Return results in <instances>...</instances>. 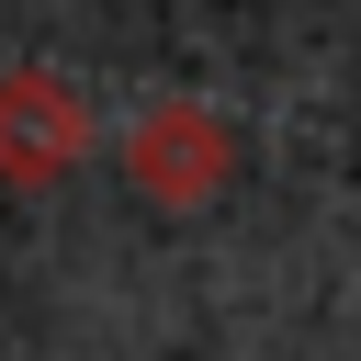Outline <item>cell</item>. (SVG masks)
<instances>
[{
  "mask_svg": "<svg viewBox=\"0 0 361 361\" xmlns=\"http://www.w3.org/2000/svg\"><path fill=\"white\" fill-rule=\"evenodd\" d=\"M124 180L147 192V203H169V214H192V203H214L226 180H237V135H226V113H203V102H147L135 124H124Z\"/></svg>",
  "mask_w": 361,
  "mask_h": 361,
  "instance_id": "obj_1",
  "label": "cell"
},
{
  "mask_svg": "<svg viewBox=\"0 0 361 361\" xmlns=\"http://www.w3.org/2000/svg\"><path fill=\"white\" fill-rule=\"evenodd\" d=\"M90 158V90L56 68H0V180L45 192Z\"/></svg>",
  "mask_w": 361,
  "mask_h": 361,
  "instance_id": "obj_2",
  "label": "cell"
}]
</instances>
